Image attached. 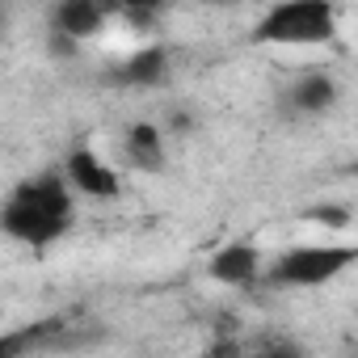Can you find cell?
<instances>
[{
    "mask_svg": "<svg viewBox=\"0 0 358 358\" xmlns=\"http://www.w3.org/2000/svg\"><path fill=\"white\" fill-rule=\"evenodd\" d=\"M337 80L329 76V72H303L299 80H291L287 85V110L291 114H308V118H316V114H324V110H333L337 106Z\"/></svg>",
    "mask_w": 358,
    "mask_h": 358,
    "instance_id": "8992f818",
    "label": "cell"
},
{
    "mask_svg": "<svg viewBox=\"0 0 358 358\" xmlns=\"http://www.w3.org/2000/svg\"><path fill=\"white\" fill-rule=\"evenodd\" d=\"M106 17H110V0H55L51 30L72 43H85L106 26Z\"/></svg>",
    "mask_w": 358,
    "mask_h": 358,
    "instance_id": "277c9868",
    "label": "cell"
},
{
    "mask_svg": "<svg viewBox=\"0 0 358 358\" xmlns=\"http://www.w3.org/2000/svg\"><path fill=\"white\" fill-rule=\"evenodd\" d=\"M68 324L55 316V320H34V324H26V329H17V333H9V337H0V354H30V350H55L59 345V333H64Z\"/></svg>",
    "mask_w": 358,
    "mask_h": 358,
    "instance_id": "30bf717a",
    "label": "cell"
},
{
    "mask_svg": "<svg viewBox=\"0 0 358 358\" xmlns=\"http://www.w3.org/2000/svg\"><path fill=\"white\" fill-rule=\"evenodd\" d=\"M169 5H173V0H110V13H127V17H139V22H148V17L164 13Z\"/></svg>",
    "mask_w": 358,
    "mask_h": 358,
    "instance_id": "8fae6325",
    "label": "cell"
},
{
    "mask_svg": "<svg viewBox=\"0 0 358 358\" xmlns=\"http://www.w3.org/2000/svg\"><path fill=\"white\" fill-rule=\"evenodd\" d=\"M308 220H316L324 228H345L350 224V211L345 207H316V211H308Z\"/></svg>",
    "mask_w": 358,
    "mask_h": 358,
    "instance_id": "7c38bea8",
    "label": "cell"
},
{
    "mask_svg": "<svg viewBox=\"0 0 358 358\" xmlns=\"http://www.w3.org/2000/svg\"><path fill=\"white\" fill-rule=\"evenodd\" d=\"M0 228L5 236L30 245V249H47L51 241H59L72 228V190L68 177L59 173H38L30 182H22L5 207H0Z\"/></svg>",
    "mask_w": 358,
    "mask_h": 358,
    "instance_id": "6da1fadb",
    "label": "cell"
},
{
    "mask_svg": "<svg viewBox=\"0 0 358 358\" xmlns=\"http://www.w3.org/2000/svg\"><path fill=\"white\" fill-rule=\"evenodd\" d=\"M164 76H169V51L164 47H143L110 72V80L127 85V89H156V85H164Z\"/></svg>",
    "mask_w": 358,
    "mask_h": 358,
    "instance_id": "ba28073f",
    "label": "cell"
},
{
    "mask_svg": "<svg viewBox=\"0 0 358 358\" xmlns=\"http://www.w3.org/2000/svg\"><path fill=\"white\" fill-rule=\"evenodd\" d=\"M207 5H224V0H207Z\"/></svg>",
    "mask_w": 358,
    "mask_h": 358,
    "instance_id": "4fadbf2b",
    "label": "cell"
},
{
    "mask_svg": "<svg viewBox=\"0 0 358 358\" xmlns=\"http://www.w3.org/2000/svg\"><path fill=\"white\" fill-rule=\"evenodd\" d=\"M207 274H211L215 282H224V287H253V282L262 278V253H257L253 245H245V241L224 245V249L211 257Z\"/></svg>",
    "mask_w": 358,
    "mask_h": 358,
    "instance_id": "52a82bcc",
    "label": "cell"
},
{
    "mask_svg": "<svg viewBox=\"0 0 358 358\" xmlns=\"http://www.w3.org/2000/svg\"><path fill=\"white\" fill-rule=\"evenodd\" d=\"M354 257H358L354 245H295L270 266L266 278L274 287H320L333 282L341 270H350Z\"/></svg>",
    "mask_w": 358,
    "mask_h": 358,
    "instance_id": "3957f363",
    "label": "cell"
},
{
    "mask_svg": "<svg viewBox=\"0 0 358 358\" xmlns=\"http://www.w3.org/2000/svg\"><path fill=\"white\" fill-rule=\"evenodd\" d=\"M68 186L89 199H118V173L110 164H101L97 152L72 148L68 152Z\"/></svg>",
    "mask_w": 358,
    "mask_h": 358,
    "instance_id": "5b68a950",
    "label": "cell"
},
{
    "mask_svg": "<svg viewBox=\"0 0 358 358\" xmlns=\"http://www.w3.org/2000/svg\"><path fill=\"white\" fill-rule=\"evenodd\" d=\"M127 156L143 173L164 169V131L156 122H131V131H127Z\"/></svg>",
    "mask_w": 358,
    "mask_h": 358,
    "instance_id": "9c48e42d",
    "label": "cell"
},
{
    "mask_svg": "<svg viewBox=\"0 0 358 358\" xmlns=\"http://www.w3.org/2000/svg\"><path fill=\"white\" fill-rule=\"evenodd\" d=\"M337 38L333 0H278L253 26V43L266 47H324Z\"/></svg>",
    "mask_w": 358,
    "mask_h": 358,
    "instance_id": "7a4b0ae2",
    "label": "cell"
}]
</instances>
